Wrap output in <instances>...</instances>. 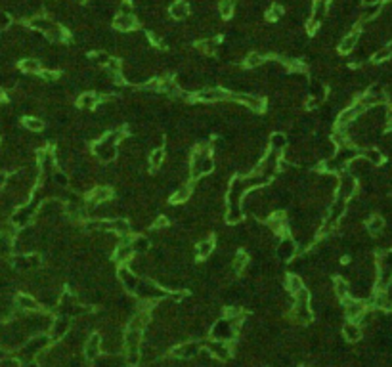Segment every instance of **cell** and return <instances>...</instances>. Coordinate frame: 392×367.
Masks as SVG:
<instances>
[{
    "mask_svg": "<svg viewBox=\"0 0 392 367\" xmlns=\"http://www.w3.org/2000/svg\"><path fill=\"white\" fill-rule=\"evenodd\" d=\"M124 136H126L124 126L111 128L109 132L102 134V138H98L96 142H92V147H90L92 157L96 161H100V163H103V164L115 163L117 157H119V143L123 142Z\"/></svg>",
    "mask_w": 392,
    "mask_h": 367,
    "instance_id": "obj_1",
    "label": "cell"
},
{
    "mask_svg": "<svg viewBox=\"0 0 392 367\" xmlns=\"http://www.w3.org/2000/svg\"><path fill=\"white\" fill-rule=\"evenodd\" d=\"M237 320H230V318H220L214 321L212 329H210V337L212 341H222V343H230L233 341L235 333H237Z\"/></svg>",
    "mask_w": 392,
    "mask_h": 367,
    "instance_id": "obj_2",
    "label": "cell"
},
{
    "mask_svg": "<svg viewBox=\"0 0 392 367\" xmlns=\"http://www.w3.org/2000/svg\"><path fill=\"white\" fill-rule=\"evenodd\" d=\"M191 100L199 102V103H222V102H230V92L222 86H205L201 90L193 92Z\"/></svg>",
    "mask_w": 392,
    "mask_h": 367,
    "instance_id": "obj_3",
    "label": "cell"
},
{
    "mask_svg": "<svg viewBox=\"0 0 392 367\" xmlns=\"http://www.w3.org/2000/svg\"><path fill=\"white\" fill-rule=\"evenodd\" d=\"M274 252H276V260L279 264H289L299 254V247H297V243H295V239L291 235H283V237L277 239Z\"/></svg>",
    "mask_w": 392,
    "mask_h": 367,
    "instance_id": "obj_4",
    "label": "cell"
},
{
    "mask_svg": "<svg viewBox=\"0 0 392 367\" xmlns=\"http://www.w3.org/2000/svg\"><path fill=\"white\" fill-rule=\"evenodd\" d=\"M366 109L369 107H377V105H385L389 102V94L381 84H371L368 90L362 92L360 98H356Z\"/></svg>",
    "mask_w": 392,
    "mask_h": 367,
    "instance_id": "obj_5",
    "label": "cell"
},
{
    "mask_svg": "<svg viewBox=\"0 0 392 367\" xmlns=\"http://www.w3.org/2000/svg\"><path fill=\"white\" fill-rule=\"evenodd\" d=\"M12 266L14 270L21 272V274H31V272H39V268L42 266L41 254L33 252V254H14L12 256Z\"/></svg>",
    "mask_w": 392,
    "mask_h": 367,
    "instance_id": "obj_6",
    "label": "cell"
},
{
    "mask_svg": "<svg viewBox=\"0 0 392 367\" xmlns=\"http://www.w3.org/2000/svg\"><path fill=\"white\" fill-rule=\"evenodd\" d=\"M366 113V107L358 102V100H354L348 107H345V109H341V113L337 115V128H348L350 124H354L362 115Z\"/></svg>",
    "mask_w": 392,
    "mask_h": 367,
    "instance_id": "obj_7",
    "label": "cell"
},
{
    "mask_svg": "<svg viewBox=\"0 0 392 367\" xmlns=\"http://www.w3.org/2000/svg\"><path fill=\"white\" fill-rule=\"evenodd\" d=\"M117 281H119V285H121V289L123 291H126L128 295H134L136 293V289H138V283L142 277L134 274L126 264H123V266H117Z\"/></svg>",
    "mask_w": 392,
    "mask_h": 367,
    "instance_id": "obj_8",
    "label": "cell"
},
{
    "mask_svg": "<svg viewBox=\"0 0 392 367\" xmlns=\"http://www.w3.org/2000/svg\"><path fill=\"white\" fill-rule=\"evenodd\" d=\"M358 193V180L354 176H350L348 172H343L339 176V184H337V191H335V197L339 199H345V201H352Z\"/></svg>",
    "mask_w": 392,
    "mask_h": 367,
    "instance_id": "obj_9",
    "label": "cell"
},
{
    "mask_svg": "<svg viewBox=\"0 0 392 367\" xmlns=\"http://www.w3.org/2000/svg\"><path fill=\"white\" fill-rule=\"evenodd\" d=\"M343 310H345V316L348 318V321H358L360 323L362 316L368 312V304H366V300L348 297L346 300H343Z\"/></svg>",
    "mask_w": 392,
    "mask_h": 367,
    "instance_id": "obj_10",
    "label": "cell"
},
{
    "mask_svg": "<svg viewBox=\"0 0 392 367\" xmlns=\"http://www.w3.org/2000/svg\"><path fill=\"white\" fill-rule=\"evenodd\" d=\"M360 41H362V31H360V25H356L352 31H348L345 37L339 41V46H337L339 54H343V56L352 54V52L358 48Z\"/></svg>",
    "mask_w": 392,
    "mask_h": 367,
    "instance_id": "obj_11",
    "label": "cell"
},
{
    "mask_svg": "<svg viewBox=\"0 0 392 367\" xmlns=\"http://www.w3.org/2000/svg\"><path fill=\"white\" fill-rule=\"evenodd\" d=\"M383 12V0H373V2H364V6L358 12V25L373 21L379 14Z\"/></svg>",
    "mask_w": 392,
    "mask_h": 367,
    "instance_id": "obj_12",
    "label": "cell"
},
{
    "mask_svg": "<svg viewBox=\"0 0 392 367\" xmlns=\"http://www.w3.org/2000/svg\"><path fill=\"white\" fill-rule=\"evenodd\" d=\"M111 27L119 33H123V35H128V33H134L138 29L140 23L136 14L134 16H119V14H115V18L111 20Z\"/></svg>",
    "mask_w": 392,
    "mask_h": 367,
    "instance_id": "obj_13",
    "label": "cell"
},
{
    "mask_svg": "<svg viewBox=\"0 0 392 367\" xmlns=\"http://www.w3.org/2000/svg\"><path fill=\"white\" fill-rule=\"evenodd\" d=\"M191 16V4L187 0H172L168 6V18L172 21H186Z\"/></svg>",
    "mask_w": 392,
    "mask_h": 367,
    "instance_id": "obj_14",
    "label": "cell"
},
{
    "mask_svg": "<svg viewBox=\"0 0 392 367\" xmlns=\"http://www.w3.org/2000/svg\"><path fill=\"white\" fill-rule=\"evenodd\" d=\"M371 168H373V166L369 164L368 161L358 155L356 159H352L348 164H346L345 172H348L350 176H354V178L358 180V178H368L369 174H371Z\"/></svg>",
    "mask_w": 392,
    "mask_h": 367,
    "instance_id": "obj_15",
    "label": "cell"
},
{
    "mask_svg": "<svg viewBox=\"0 0 392 367\" xmlns=\"http://www.w3.org/2000/svg\"><path fill=\"white\" fill-rule=\"evenodd\" d=\"M100 102H102V94L94 90H84L77 98V107L81 111H94V109H98Z\"/></svg>",
    "mask_w": 392,
    "mask_h": 367,
    "instance_id": "obj_16",
    "label": "cell"
},
{
    "mask_svg": "<svg viewBox=\"0 0 392 367\" xmlns=\"http://www.w3.org/2000/svg\"><path fill=\"white\" fill-rule=\"evenodd\" d=\"M71 331V320L65 316L54 318L52 325H50V341H62L67 337V333Z\"/></svg>",
    "mask_w": 392,
    "mask_h": 367,
    "instance_id": "obj_17",
    "label": "cell"
},
{
    "mask_svg": "<svg viewBox=\"0 0 392 367\" xmlns=\"http://www.w3.org/2000/svg\"><path fill=\"white\" fill-rule=\"evenodd\" d=\"M25 23H27V27H29L31 31L44 35V33H48V31H50V27L56 23V20H54V18H50V16H46V14L42 12V14H37V16H33V18H29V20H27Z\"/></svg>",
    "mask_w": 392,
    "mask_h": 367,
    "instance_id": "obj_18",
    "label": "cell"
},
{
    "mask_svg": "<svg viewBox=\"0 0 392 367\" xmlns=\"http://www.w3.org/2000/svg\"><path fill=\"white\" fill-rule=\"evenodd\" d=\"M214 249H216V239L214 237H205V239H199L193 247V256L197 260H207L214 254Z\"/></svg>",
    "mask_w": 392,
    "mask_h": 367,
    "instance_id": "obj_19",
    "label": "cell"
},
{
    "mask_svg": "<svg viewBox=\"0 0 392 367\" xmlns=\"http://www.w3.org/2000/svg\"><path fill=\"white\" fill-rule=\"evenodd\" d=\"M44 39H46L48 42H52V44H65L69 41V31L62 23L56 21L50 27V31L44 33Z\"/></svg>",
    "mask_w": 392,
    "mask_h": 367,
    "instance_id": "obj_20",
    "label": "cell"
},
{
    "mask_svg": "<svg viewBox=\"0 0 392 367\" xmlns=\"http://www.w3.org/2000/svg\"><path fill=\"white\" fill-rule=\"evenodd\" d=\"M268 151H276V153H283L289 147V136L283 130H274L268 136Z\"/></svg>",
    "mask_w": 392,
    "mask_h": 367,
    "instance_id": "obj_21",
    "label": "cell"
},
{
    "mask_svg": "<svg viewBox=\"0 0 392 367\" xmlns=\"http://www.w3.org/2000/svg\"><path fill=\"white\" fill-rule=\"evenodd\" d=\"M14 304H16V308H20L21 312H27V314L41 310L39 300L33 297V295H27V293H18L16 298H14Z\"/></svg>",
    "mask_w": 392,
    "mask_h": 367,
    "instance_id": "obj_22",
    "label": "cell"
},
{
    "mask_svg": "<svg viewBox=\"0 0 392 367\" xmlns=\"http://www.w3.org/2000/svg\"><path fill=\"white\" fill-rule=\"evenodd\" d=\"M249 262H251V256H249V252H247V251H235L233 254H231V260H230L231 274H233V275L245 274V270H247Z\"/></svg>",
    "mask_w": 392,
    "mask_h": 367,
    "instance_id": "obj_23",
    "label": "cell"
},
{
    "mask_svg": "<svg viewBox=\"0 0 392 367\" xmlns=\"http://www.w3.org/2000/svg\"><path fill=\"white\" fill-rule=\"evenodd\" d=\"M360 157H364V159L368 161L373 168H379V166H383V164H385V157H387V155L381 151V147L369 145V147L360 149Z\"/></svg>",
    "mask_w": 392,
    "mask_h": 367,
    "instance_id": "obj_24",
    "label": "cell"
},
{
    "mask_svg": "<svg viewBox=\"0 0 392 367\" xmlns=\"http://www.w3.org/2000/svg\"><path fill=\"white\" fill-rule=\"evenodd\" d=\"M191 197H193V185L189 182H184L170 193V203L172 205H184Z\"/></svg>",
    "mask_w": 392,
    "mask_h": 367,
    "instance_id": "obj_25",
    "label": "cell"
},
{
    "mask_svg": "<svg viewBox=\"0 0 392 367\" xmlns=\"http://www.w3.org/2000/svg\"><path fill=\"white\" fill-rule=\"evenodd\" d=\"M166 163V149L165 147H155V149H149L147 151V166L151 172H157L161 170Z\"/></svg>",
    "mask_w": 392,
    "mask_h": 367,
    "instance_id": "obj_26",
    "label": "cell"
},
{
    "mask_svg": "<svg viewBox=\"0 0 392 367\" xmlns=\"http://www.w3.org/2000/svg\"><path fill=\"white\" fill-rule=\"evenodd\" d=\"M107 224H109V231H111V233H115L117 237H126V235H132L130 222H128V218H124V216L111 218Z\"/></svg>",
    "mask_w": 392,
    "mask_h": 367,
    "instance_id": "obj_27",
    "label": "cell"
},
{
    "mask_svg": "<svg viewBox=\"0 0 392 367\" xmlns=\"http://www.w3.org/2000/svg\"><path fill=\"white\" fill-rule=\"evenodd\" d=\"M100 354H102V337L98 333H92L84 343V356H86V360L92 362Z\"/></svg>",
    "mask_w": 392,
    "mask_h": 367,
    "instance_id": "obj_28",
    "label": "cell"
},
{
    "mask_svg": "<svg viewBox=\"0 0 392 367\" xmlns=\"http://www.w3.org/2000/svg\"><path fill=\"white\" fill-rule=\"evenodd\" d=\"M331 291H333V297H337L341 302L346 300L350 297V283L348 279H345L343 275H337L333 277V283H331Z\"/></svg>",
    "mask_w": 392,
    "mask_h": 367,
    "instance_id": "obj_29",
    "label": "cell"
},
{
    "mask_svg": "<svg viewBox=\"0 0 392 367\" xmlns=\"http://www.w3.org/2000/svg\"><path fill=\"white\" fill-rule=\"evenodd\" d=\"M18 67L27 77H39L41 71H42V61L37 60V58H23V60H20Z\"/></svg>",
    "mask_w": 392,
    "mask_h": 367,
    "instance_id": "obj_30",
    "label": "cell"
},
{
    "mask_svg": "<svg viewBox=\"0 0 392 367\" xmlns=\"http://www.w3.org/2000/svg\"><path fill=\"white\" fill-rule=\"evenodd\" d=\"M140 344H142V331L126 329V333L123 337L124 352H140Z\"/></svg>",
    "mask_w": 392,
    "mask_h": 367,
    "instance_id": "obj_31",
    "label": "cell"
},
{
    "mask_svg": "<svg viewBox=\"0 0 392 367\" xmlns=\"http://www.w3.org/2000/svg\"><path fill=\"white\" fill-rule=\"evenodd\" d=\"M387 228V220L381 216V214H371L368 216V220H366V231H368L369 235H381L383 231Z\"/></svg>",
    "mask_w": 392,
    "mask_h": 367,
    "instance_id": "obj_32",
    "label": "cell"
},
{
    "mask_svg": "<svg viewBox=\"0 0 392 367\" xmlns=\"http://www.w3.org/2000/svg\"><path fill=\"white\" fill-rule=\"evenodd\" d=\"M364 335V329L358 321H346L343 325V337H345L348 343H358Z\"/></svg>",
    "mask_w": 392,
    "mask_h": 367,
    "instance_id": "obj_33",
    "label": "cell"
},
{
    "mask_svg": "<svg viewBox=\"0 0 392 367\" xmlns=\"http://www.w3.org/2000/svg\"><path fill=\"white\" fill-rule=\"evenodd\" d=\"M199 344L197 343H182L180 346H176L172 350V356L174 358H182V360H189V358H195L199 354Z\"/></svg>",
    "mask_w": 392,
    "mask_h": 367,
    "instance_id": "obj_34",
    "label": "cell"
},
{
    "mask_svg": "<svg viewBox=\"0 0 392 367\" xmlns=\"http://www.w3.org/2000/svg\"><path fill=\"white\" fill-rule=\"evenodd\" d=\"M130 247H132L134 254H147L151 251V239L147 235H144V233H136L130 239Z\"/></svg>",
    "mask_w": 392,
    "mask_h": 367,
    "instance_id": "obj_35",
    "label": "cell"
},
{
    "mask_svg": "<svg viewBox=\"0 0 392 367\" xmlns=\"http://www.w3.org/2000/svg\"><path fill=\"white\" fill-rule=\"evenodd\" d=\"M308 98H314L318 102H323L327 98V86L323 84L322 79H310L308 81Z\"/></svg>",
    "mask_w": 392,
    "mask_h": 367,
    "instance_id": "obj_36",
    "label": "cell"
},
{
    "mask_svg": "<svg viewBox=\"0 0 392 367\" xmlns=\"http://www.w3.org/2000/svg\"><path fill=\"white\" fill-rule=\"evenodd\" d=\"M208 350H210V356H214L218 360H228L231 356L230 344L222 343V341H210L208 343Z\"/></svg>",
    "mask_w": 392,
    "mask_h": 367,
    "instance_id": "obj_37",
    "label": "cell"
},
{
    "mask_svg": "<svg viewBox=\"0 0 392 367\" xmlns=\"http://www.w3.org/2000/svg\"><path fill=\"white\" fill-rule=\"evenodd\" d=\"M48 180L54 184L58 189H67L71 184V174L67 170H63V168H56V170L48 176Z\"/></svg>",
    "mask_w": 392,
    "mask_h": 367,
    "instance_id": "obj_38",
    "label": "cell"
},
{
    "mask_svg": "<svg viewBox=\"0 0 392 367\" xmlns=\"http://www.w3.org/2000/svg\"><path fill=\"white\" fill-rule=\"evenodd\" d=\"M23 126H25V130H29V132H33V134H39V132H42V130L46 128V122H44L39 115H25Z\"/></svg>",
    "mask_w": 392,
    "mask_h": 367,
    "instance_id": "obj_39",
    "label": "cell"
},
{
    "mask_svg": "<svg viewBox=\"0 0 392 367\" xmlns=\"http://www.w3.org/2000/svg\"><path fill=\"white\" fill-rule=\"evenodd\" d=\"M266 60L268 58H264L260 52H249L247 56H245V60H243V67L249 69V71H256V69H260L264 63H266Z\"/></svg>",
    "mask_w": 392,
    "mask_h": 367,
    "instance_id": "obj_40",
    "label": "cell"
},
{
    "mask_svg": "<svg viewBox=\"0 0 392 367\" xmlns=\"http://www.w3.org/2000/svg\"><path fill=\"white\" fill-rule=\"evenodd\" d=\"M283 287H285V291H287V295H295V293H299L302 287H306L304 285V281H302V277L297 274H289L285 275V283H283Z\"/></svg>",
    "mask_w": 392,
    "mask_h": 367,
    "instance_id": "obj_41",
    "label": "cell"
},
{
    "mask_svg": "<svg viewBox=\"0 0 392 367\" xmlns=\"http://www.w3.org/2000/svg\"><path fill=\"white\" fill-rule=\"evenodd\" d=\"M216 8H218V16H220L222 20H231L233 14H235L237 4H235L233 0H218V2H216Z\"/></svg>",
    "mask_w": 392,
    "mask_h": 367,
    "instance_id": "obj_42",
    "label": "cell"
},
{
    "mask_svg": "<svg viewBox=\"0 0 392 367\" xmlns=\"http://www.w3.org/2000/svg\"><path fill=\"white\" fill-rule=\"evenodd\" d=\"M109 60H111V54L107 50H94L88 54V63L98 65V67H105Z\"/></svg>",
    "mask_w": 392,
    "mask_h": 367,
    "instance_id": "obj_43",
    "label": "cell"
},
{
    "mask_svg": "<svg viewBox=\"0 0 392 367\" xmlns=\"http://www.w3.org/2000/svg\"><path fill=\"white\" fill-rule=\"evenodd\" d=\"M392 60V50L389 48V44H383L379 46L373 54H371V61L375 63V65H379V63H385V61H391Z\"/></svg>",
    "mask_w": 392,
    "mask_h": 367,
    "instance_id": "obj_44",
    "label": "cell"
},
{
    "mask_svg": "<svg viewBox=\"0 0 392 367\" xmlns=\"http://www.w3.org/2000/svg\"><path fill=\"white\" fill-rule=\"evenodd\" d=\"M283 16H285V6L279 2H272L266 8V20H270V21H279Z\"/></svg>",
    "mask_w": 392,
    "mask_h": 367,
    "instance_id": "obj_45",
    "label": "cell"
},
{
    "mask_svg": "<svg viewBox=\"0 0 392 367\" xmlns=\"http://www.w3.org/2000/svg\"><path fill=\"white\" fill-rule=\"evenodd\" d=\"M377 270H381V272H391L392 274V249L379 254V258H377Z\"/></svg>",
    "mask_w": 392,
    "mask_h": 367,
    "instance_id": "obj_46",
    "label": "cell"
},
{
    "mask_svg": "<svg viewBox=\"0 0 392 367\" xmlns=\"http://www.w3.org/2000/svg\"><path fill=\"white\" fill-rule=\"evenodd\" d=\"M12 25H14V18H12V14L6 12V10H0V35L6 33V31H10Z\"/></svg>",
    "mask_w": 392,
    "mask_h": 367,
    "instance_id": "obj_47",
    "label": "cell"
},
{
    "mask_svg": "<svg viewBox=\"0 0 392 367\" xmlns=\"http://www.w3.org/2000/svg\"><path fill=\"white\" fill-rule=\"evenodd\" d=\"M8 176H10V174H8L6 170H2V168H0V189H2V187H6V184H8Z\"/></svg>",
    "mask_w": 392,
    "mask_h": 367,
    "instance_id": "obj_48",
    "label": "cell"
},
{
    "mask_svg": "<svg viewBox=\"0 0 392 367\" xmlns=\"http://www.w3.org/2000/svg\"><path fill=\"white\" fill-rule=\"evenodd\" d=\"M387 130H389V132H391V134H392V117H391V119H389V124H387Z\"/></svg>",
    "mask_w": 392,
    "mask_h": 367,
    "instance_id": "obj_49",
    "label": "cell"
},
{
    "mask_svg": "<svg viewBox=\"0 0 392 367\" xmlns=\"http://www.w3.org/2000/svg\"><path fill=\"white\" fill-rule=\"evenodd\" d=\"M75 2H79V4H83V2H86V0H75Z\"/></svg>",
    "mask_w": 392,
    "mask_h": 367,
    "instance_id": "obj_50",
    "label": "cell"
},
{
    "mask_svg": "<svg viewBox=\"0 0 392 367\" xmlns=\"http://www.w3.org/2000/svg\"><path fill=\"white\" fill-rule=\"evenodd\" d=\"M383 2H392V0H383Z\"/></svg>",
    "mask_w": 392,
    "mask_h": 367,
    "instance_id": "obj_51",
    "label": "cell"
}]
</instances>
